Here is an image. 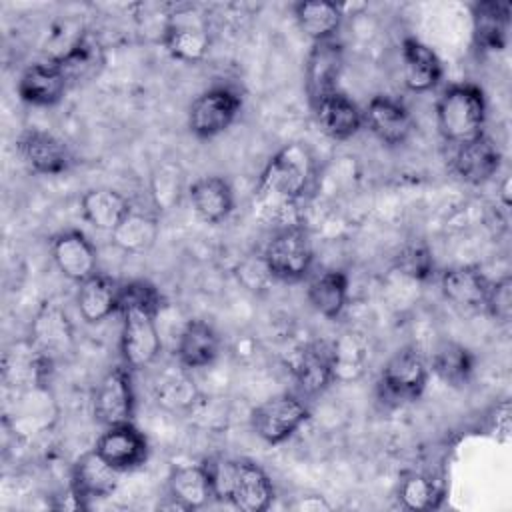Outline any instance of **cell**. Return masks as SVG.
Instances as JSON below:
<instances>
[{"mask_svg": "<svg viewBox=\"0 0 512 512\" xmlns=\"http://www.w3.org/2000/svg\"><path fill=\"white\" fill-rule=\"evenodd\" d=\"M162 296L154 284L146 280H132L120 286L118 312L122 314L120 352L124 366L140 370L150 366L160 352V334L156 328V314Z\"/></svg>", "mask_w": 512, "mask_h": 512, "instance_id": "cell-1", "label": "cell"}, {"mask_svg": "<svg viewBox=\"0 0 512 512\" xmlns=\"http://www.w3.org/2000/svg\"><path fill=\"white\" fill-rule=\"evenodd\" d=\"M314 158L310 150L292 142L280 148L264 166L258 180V198L270 206H284L300 198L312 178Z\"/></svg>", "mask_w": 512, "mask_h": 512, "instance_id": "cell-2", "label": "cell"}, {"mask_svg": "<svg viewBox=\"0 0 512 512\" xmlns=\"http://www.w3.org/2000/svg\"><path fill=\"white\" fill-rule=\"evenodd\" d=\"M484 92L470 82L448 86L436 102V124L444 140L460 146L484 134Z\"/></svg>", "mask_w": 512, "mask_h": 512, "instance_id": "cell-3", "label": "cell"}, {"mask_svg": "<svg viewBox=\"0 0 512 512\" xmlns=\"http://www.w3.org/2000/svg\"><path fill=\"white\" fill-rule=\"evenodd\" d=\"M214 496L230 500L244 512H264L274 498L268 474L248 460H220L208 464Z\"/></svg>", "mask_w": 512, "mask_h": 512, "instance_id": "cell-4", "label": "cell"}, {"mask_svg": "<svg viewBox=\"0 0 512 512\" xmlns=\"http://www.w3.org/2000/svg\"><path fill=\"white\" fill-rule=\"evenodd\" d=\"M262 262L272 278L296 282L306 276L312 264V244L304 228L288 226L276 232L264 248Z\"/></svg>", "mask_w": 512, "mask_h": 512, "instance_id": "cell-5", "label": "cell"}, {"mask_svg": "<svg viewBox=\"0 0 512 512\" xmlns=\"http://www.w3.org/2000/svg\"><path fill=\"white\" fill-rule=\"evenodd\" d=\"M310 412L294 394H278L256 406L250 414L252 430L268 444L288 440L306 420Z\"/></svg>", "mask_w": 512, "mask_h": 512, "instance_id": "cell-6", "label": "cell"}, {"mask_svg": "<svg viewBox=\"0 0 512 512\" xmlns=\"http://www.w3.org/2000/svg\"><path fill=\"white\" fill-rule=\"evenodd\" d=\"M242 96L230 86H214L202 92L188 110V128L198 138L224 132L240 114Z\"/></svg>", "mask_w": 512, "mask_h": 512, "instance_id": "cell-7", "label": "cell"}, {"mask_svg": "<svg viewBox=\"0 0 512 512\" xmlns=\"http://www.w3.org/2000/svg\"><path fill=\"white\" fill-rule=\"evenodd\" d=\"M164 46L172 58L182 62H200L210 48L208 22L196 8H180L170 14L164 28Z\"/></svg>", "mask_w": 512, "mask_h": 512, "instance_id": "cell-8", "label": "cell"}, {"mask_svg": "<svg viewBox=\"0 0 512 512\" xmlns=\"http://www.w3.org/2000/svg\"><path fill=\"white\" fill-rule=\"evenodd\" d=\"M428 382L426 362L412 348L398 350L380 372V390L384 398L412 402L420 398Z\"/></svg>", "mask_w": 512, "mask_h": 512, "instance_id": "cell-9", "label": "cell"}, {"mask_svg": "<svg viewBox=\"0 0 512 512\" xmlns=\"http://www.w3.org/2000/svg\"><path fill=\"white\" fill-rule=\"evenodd\" d=\"M134 388L128 366L110 368L94 390V416L100 424L116 426L132 422Z\"/></svg>", "mask_w": 512, "mask_h": 512, "instance_id": "cell-10", "label": "cell"}, {"mask_svg": "<svg viewBox=\"0 0 512 512\" xmlns=\"http://www.w3.org/2000/svg\"><path fill=\"white\" fill-rule=\"evenodd\" d=\"M342 68L344 50L336 38L312 44L304 66V84L310 104H316L320 98L336 92Z\"/></svg>", "mask_w": 512, "mask_h": 512, "instance_id": "cell-11", "label": "cell"}, {"mask_svg": "<svg viewBox=\"0 0 512 512\" xmlns=\"http://www.w3.org/2000/svg\"><path fill=\"white\" fill-rule=\"evenodd\" d=\"M290 370L306 394L322 392L336 372V344L316 340L294 352Z\"/></svg>", "mask_w": 512, "mask_h": 512, "instance_id": "cell-12", "label": "cell"}, {"mask_svg": "<svg viewBox=\"0 0 512 512\" xmlns=\"http://www.w3.org/2000/svg\"><path fill=\"white\" fill-rule=\"evenodd\" d=\"M16 148L24 162L38 174L56 176L66 172L72 164V154L68 146L60 138L44 130H24L16 140Z\"/></svg>", "mask_w": 512, "mask_h": 512, "instance_id": "cell-13", "label": "cell"}, {"mask_svg": "<svg viewBox=\"0 0 512 512\" xmlns=\"http://www.w3.org/2000/svg\"><path fill=\"white\" fill-rule=\"evenodd\" d=\"M94 450L116 470L126 472L140 466L148 456L144 434L132 424L108 426L94 444Z\"/></svg>", "mask_w": 512, "mask_h": 512, "instance_id": "cell-14", "label": "cell"}, {"mask_svg": "<svg viewBox=\"0 0 512 512\" xmlns=\"http://www.w3.org/2000/svg\"><path fill=\"white\" fill-rule=\"evenodd\" d=\"M72 494L80 506L88 500H98L110 496L120 478V470L112 468L94 448L84 452L72 466Z\"/></svg>", "mask_w": 512, "mask_h": 512, "instance_id": "cell-15", "label": "cell"}, {"mask_svg": "<svg viewBox=\"0 0 512 512\" xmlns=\"http://www.w3.org/2000/svg\"><path fill=\"white\" fill-rule=\"evenodd\" d=\"M50 252L58 270L74 282H84L96 274V250L92 242L78 230H64L56 234L50 242Z\"/></svg>", "mask_w": 512, "mask_h": 512, "instance_id": "cell-16", "label": "cell"}, {"mask_svg": "<svg viewBox=\"0 0 512 512\" xmlns=\"http://www.w3.org/2000/svg\"><path fill=\"white\" fill-rule=\"evenodd\" d=\"M362 116L370 132L388 146L404 144L414 128L408 110L388 96H374Z\"/></svg>", "mask_w": 512, "mask_h": 512, "instance_id": "cell-17", "label": "cell"}, {"mask_svg": "<svg viewBox=\"0 0 512 512\" xmlns=\"http://www.w3.org/2000/svg\"><path fill=\"white\" fill-rule=\"evenodd\" d=\"M68 84V78L54 60L32 64L18 80V96L32 106H52L62 100Z\"/></svg>", "mask_w": 512, "mask_h": 512, "instance_id": "cell-18", "label": "cell"}, {"mask_svg": "<svg viewBox=\"0 0 512 512\" xmlns=\"http://www.w3.org/2000/svg\"><path fill=\"white\" fill-rule=\"evenodd\" d=\"M510 28V4L480 0L472 6V34L480 50L500 52L506 48Z\"/></svg>", "mask_w": 512, "mask_h": 512, "instance_id": "cell-19", "label": "cell"}, {"mask_svg": "<svg viewBox=\"0 0 512 512\" xmlns=\"http://www.w3.org/2000/svg\"><path fill=\"white\" fill-rule=\"evenodd\" d=\"M312 108L322 132L334 140L352 138L364 124V116L358 106L338 90L320 98Z\"/></svg>", "mask_w": 512, "mask_h": 512, "instance_id": "cell-20", "label": "cell"}, {"mask_svg": "<svg viewBox=\"0 0 512 512\" xmlns=\"http://www.w3.org/2000/svg\"><path fill=\"white\" fill-rule=\"evenodd\" d=\"M168 494L182 510H196L214 496L212 474L206 464H188L172 468L168 476Z\"/></svg>", "mask_w": 512, "mask_h": 512, "instance_id": "cell-21", "label": "cell"}, {"mask_svg": "<svg viewBox=\"0 0 512 512\" xmlns=\"http://www.w3.org/2000/svg\"><path fill=\"white\" fill-rule=\"evenodd\" d=\"M500 150L486 134L460 144L454 154V170L468 184H482L490 180L500 166Z\"/></svg>", "mask_w": 512, "mask_h": 512, "instance_id": "cell-22", "label": "cell"}, {"mask_svg": "<svg viewBox=\"0 0 512 512\" xmlns=\"http://www.w3.org/2000/svg\"><path fill=\"white\" fill-rule=\"evenodd\" d=\"M402 74L404 84L412 92H428L442 78V62L438 56L416 38L402 42Z\"/></svg>", "mask_w": 512, "mask_h": 512, "instance_id": "cell-23", "label": "cell"}, {"mask_svg": "<svg viewBox=\"0 0 512 512\" xmlns=\"http://www.w3.org/2000/svg\"><path fill=\"white\" fill-rule=\"evenodd\" d=\"M188 196L196 214L208 224L226 220L234 210V192L230 184L220 176H202L194 180L190 184Z\"/></svg>", "mask_w": 512, "mask_h": 512, "instance_id": "cell-24", "label": "cell"}, {"mask_svg": "<svg viewBox=\"0 0 512 512\" xmlns=\"http://www.w3.org/2000/svg\"><path fill=\"white\" fill-rule=\"evenodd\" d=\"M80 210L88 224H92L96 230L112 234L132 212V206L126 196L112 188H92L84 192Z\"/></svg>", "mask_w": 512, "mask_h": 512, "instance_id": "cell-25", "label": "cell"}, {"mask_svg": "<svg viewBox=\"0 0 512 512\" xmlns=\"http://www.w3.org/2000/svg\"><path fill=\"white\" fill-rule=\"evenodd\" d=\"M218 352L220 340L208 322H186L176 344V356L184 368H204L216 360Z\"/></svg>", "mask_w": 512, "mask_h": 512, "instance_id": "cell-26", "label": "cell"}, {"mask_svg": "<svg viewBox=\"0 0 512 512\" xmlns=\"http://www.w3.org/2000/svg\"><path fill=\"white\" fill-rule=\"evenodd\" d=\"M118 294H120V286L108 276L96 272L88 280L80 282V288L76 294L80 316L90 324L102 322L110 314L118 312Z\"/></svg>", "mask_w": 512, "mask_h": 512, "instance_id": "cell-27", "label": "cell"}, {"mask_svg": "<svg viewBox=\"0 0 512 512\" xmlns=\"http://www.w3.org/2000/svg\"><path fill=\"white\" fill-rule=\"evenodd\" d=\"M444 296L462 308H480L486 302L490 280L474 266H456L442 274Z\"/></svg>", "mask_w": 512, "mask_h": 512, "instance_id": "cell-28", "label": "cell"}, {"mask_svg": "<svg viewBox=\"0 0 512 512\" xmlns=\"http://www.w3.org/2000/svg\"><path fill=\"white\" fill-rule=\"evenodd\" d=\"M294 18L308 38L320 42L334 38L342 22V8L326 0H302L294 4Z\"/></svg>", "mask_w": 512, "mask_h": 512, "instance_id": "cell-29", "label": "cell"}, {"mask_svg": "<svg viewBox=\"0 0 512 512\" xmlns=\"http://www.w3.org/2000/svg\"><path fill=\"white\" fill-rule=\"evenodd\" d=\"M306 298L318 314L338 318L348 298V276L342 270L322 272L308 284Z\"/></svg>", "mask_w": 512, "mask_h": 512, "instance_id": "cell-30", "label": "cell"}, {"mask_svg": "<svg viewBox=\"0 0 512 512\" xmlns=\"http://www.w3.org/2000/svg\"><path fill=\"white\" fill-rule=\"evenodd\" d=\"M54 62L60 66L68 82H80L94 76L104 58L100 44L90 34H82L64 50V54L56 56Z\"/></svg>", "mask_w": 512, "mask_h": 512, "instance_id": "cell-31", "label": "cell"}, {"mask_svg": "<svg viewBox=\"0 0 512 512\" xmlns=\"http://www.w3.org/2000/svg\"><path fill=\"white\" fill-rule=\"evenodd\" d=\"M158 238V220L144 212H130L122 224L112 232L118 248L130 254H142L154 246Z\"/></svg>", "mask_w": 512, "mask_h": 512, "instance_id": "cell-32", "label": "cell"}, {"mask_svg": "<svg viewBox=\"0 0 512 512\" xmlns=\"http://www.w3.org/2000/svg\"><path fill=\"white\" fill-rule=\"evenodd\" d=\"M472 368L474 358L470 350L456 342H444L432 358V370L436 372V376L454 388L464 386L470 380Z\"/></svg>", "mask_w": 512, "mask_h": 512, "instance_id": "cell-33", "label": "cell"}, {"mask_svg": "<svg viewBox=\"0 0 512 512\" xmlns=\"http://www.w3.org/2000/svg\"><path fill=\"white\" fill-rule=\"evenodd\" d=\"M398 498L408 510H430L436 508L442 492L438 484L426 474H408L398 488Z\"/></svg>", "mask_w": 512, "mask_h": 512, "instance_id": "cell-34", "label": "cell"}, {"mask_svg": "<svg viewBox=\"0 0 512 512\" xmlns=\"http://www.w3.org/2000/svg\"><path fill=\"white\" fill-rule=\"evenodd\" d=\"M36 340L38 350L44 354H52V350H58L64 346L66 340H70V330L66 316H62L58 310H46L36 320Z\"/></svg>", "mask_w": 512, "mask_h": 512, "instance_id": "cell-35", "label": "cell"}, {"mask_svg": "<svg viewBox=\"0 0 512 512\" xmlns=\"http://www.w3.org/2000/svg\"><path fill=\"white\" fill-rule=\"evenodd\" d=\"M396 268L404 276H410L414 280H426L434 270V260L426 246L412 244L400 250V254L396 256Z\"/></svg>", "mask_w": 512, "mask_h": 512, "instance_id": "cell-36", "label": "cell"}, {"mask_svg": "<svg viewBox=\"0 0 512 512\" xmlns=\"http://www.w3.org/2000/svg\"><path fill=\"white\" fill-rule=\"evenodd\" d=\"M486 310L500 322H508L512 316V280L508 276L490 282V290L484 302Z\"/></svg>", "mask_w": 512, "mask_h": 512, "instance_id": "cell-37", "label": "cell"}, {"mask_svg": "<svg viewBox=\"0 0 512 512\" xmlns=\"http://www.w3.org/2000/svg\"><path fill=\"white\" fill-rule=\"evenodd\" d=\"M510 438V402L502 400L496 404V440L508 442Z\"/></svg>", "mask_w": 512, "mask_h": 512, "instance_id": "cell-38", "label": "cell"}, {"mask_svg": "<svg viewBox=\"0 0 512 512\" xmlns=\"http://www.w3.org/2000/svg\"><path fill=\"white\" fill-rule=\"evenodd\" d=\"M296 510H330V504L322 496H304L296 506Z\"/></svg>", "mask_w": 512, "mask_h": 512, "instance_id": "cell-39", "label": "cell"}]
</instances>
